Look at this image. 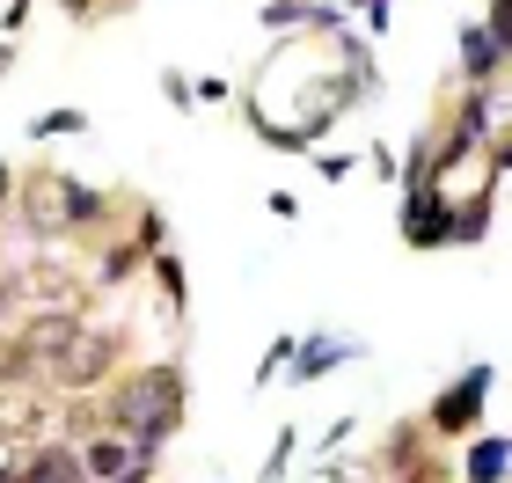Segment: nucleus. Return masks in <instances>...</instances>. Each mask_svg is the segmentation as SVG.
I'll use <instances>...</instances> for the list:
<instances>
[{
	"label": "nucleus",
	"instance_id": "2",
	"mask_svg": "<svg viewBox=\"0 0 512 483\" xmlns=\"http://www.w3.org/2000/svg\"><path fill=\"white\" fill-rule=\"evenodd\" d=\"M491 388H498V366H491V359L461 366V374H454V381L432 396V410H425V432H439V440H469V432H483Z\"/></svg>",
	"mask_w": 512,
	"mask_h": 483
},
{
	"label": "nucleus",
	"instance_id": "28",
	"mask_svg": "<svg viewBox=\"0 0 512 483\" xmlns=\"http://www.w3.org/2000/svg\"><path fill=\"white\" fill-rule=\"evenodd\" d=\"M161 88H169V103H176V110H191V81H183V74H161Z\"/></svg>",
	"mask_w": 512,
	"mask_h": 483
},
{
	"label": "nucleus",
	"instance_id": "9",
	"mask_svg": "<svg viewBox=\"0 0 512 483\" xmlns=\"http://www.w3.org/2000/svg\"><path fill=\"white\" fill-rule=\"evenodd\" d=\"M461 483H512V440L505 432H469V447H461Z\"/></svg>",
	"mask_w": 512,
	"mask_h": 483
},
{
	"label": "nucleus",
	"instance_id": "16",
	"mask_svg": "<svg viewBox=\"0 0 512 483\" xmlns=\"http://www.w3.org/2000/svg\"><path fill=\"white\" fill-rule=\"evenodd\" d=\"M300 15H308V0H264L256 22H264L271 37H300Z\"/></svg>",
	"mask_w": 512,
	"mask_h": 483
},
{
	"label": "nucleus",
	"instance_id": "6",
	"mask_svg": "<svg viewBox=\"0 0 512 483\" xmlns=\"http://www.w3.org/2000/svg\"><path fill=\"white\" fill-rule=\"evenodd\" d=\"M8 483H88L81 447H74V440H59V432H44L37 447H22V454H15V476H8Z\"/></svg>",
	"mask_w": 512,
	"mask_h": 483
},
{
	"label": "nucleus",
	"instance_id": "19",
	"mask_svg": "<svg viewBox=\"0 0 512 483\" xmlns=\"http://www.w3.org/2000/svg\"><path fill=\"white\" fill-rule=\"evenodd\" d=\"M22 308H30V286H22V271H0V330H8Z\"/></svg>",
	"mask_w": 512,
	"mask_h": 483
},
{
	"label": "nucleus",
	"instance_id": "31",
	"mask_svg": "<svg viewBox=\"0 0 512 483\" xmlns=\"http://www.w3.org/2000/svg\"><path fill=\"white\" fill-rule=\"evenodd\" d=\"M125 483H154V469H132V476H125Z\"/></svg>",
	"mask_w": 512,
	"mask_h": 483
},
{
	"label": "nucleus",
	"instance_id": "21",
	"mask_svg": "<svg viewBox=\"0 0 512 483\" xmlns=\"http://www.w3.org/2000/svg\"><path fill=\"white\" fill-rule=\"evenodd\" d=\"M286 359H293V337H271V352L256 359V388H271L278 374H286Z\"/></svg>",
	"mask_w": 512,
	"mask_h": 483
},
{
	"label": "nucleus",
	"instance_id": "27",
	"mask_svg": "<svg viewBox=\"0 0 512 483\" xmlns=\"http://www.w3.org/2000/svg\"><path fill=\"white\" fill-rule=\"evenodd\" d=\"M227 96H235V88H227L220 74H205V81H191V103H227Z\"/></svg>",
	"mask_w": 512,
	"mask_h": 483
},
{
	"label": "nucleus",
	"instance_id": "20",
	"mask_svg": "<svg viewBox=\"0 0 512 483\" xmlns=\"http://www.w3.org/2000/svg\"><path fill=\"white\" fill-rule=\"evenodd\" d=\"M293 447H300V432L286 425V432H278V447H271V462H264V476H256V483H286V469H293Z\"/></svg>",
	"mask_w": 512,
	"mask_h": 483
},
{
	"label": "nucleus",
	"instance_id": "7",
	"mask_svg": "<svg viewBox=\"0 0 512 483\" xmlns=\"http://www.w3.org/2000/svg\"><path fill=\"white\" fill-rule=\"evenodd\" d=\"M447 227H454V191L425 183V191L403 198V242L410 249H447Z\"/></svg>",
	"mask_w": 512,
	"mask_h": 483
},
{
	"label": "nucleus",
	"instance_id": "5",
	"mask_svg": "<svg viewBox=\"0 0 512 483\" xmlns=\"http://www.w3.org/2000/svg\"><path fill=\"white\" fill-rule=\"evenodd\" d=\"M81 447V469H88V483H125L132 469H154V454L147 447H132L125 432H110V425H96L88 440H74Z\"/></svg>",
	"mask_w": 512,
	"mask_h": 483
},
{
	"label": "nucleus",
	"instance_id": "17",
	"mask_svg": "<svg viewBox=\"0 0 512 483\" xmlns=\"http://www.w3.org/2000/svg\"><path fill=\"white\" fill-rule=\"evenodd\" d=\"M147 264H154V279H161V293H169V315H183V264L169 257V249H154Z\"/></svg>",
	"mask_w": 512,
	"mask_h": 483
},
{
	"label": "nucleus",
	"instance_id": "8",
	"mask_svg": "<svg viewBox=\"0 0 512 483\" xmlns=\"http://www.w3.org/2000/svg\"><path fill=\"white\" fill-rule=\"evenodd\" d=\"M81 322H88V308H30V322H22V352H30L37 366H52L66 344H74Z\"/></svg>",
	"mask_w": 512,
	"mask_h": 483
},
{
	"label": "nucleus",
	"instance_id": "1",
	"mask_svg": "<svg viewBox=\"0 0 512 483\" xmlns=\"http://www.w3.org/2000/svg\"><path fill=\"white\" fill-rule=\"evenodd\" d=\"M103 425L125 432L132 447L161 454V447L176 440V425H183V366H176V359L132 366V374L103 396Z\"/></svg>",
	"mask_w": 512,
	"mask_h": 483
},
{
	"label": "nucleus",
	"instance_id": "24",
	"mask_svg": "<svg viewBox=\"0 0 512 483\" xmlns=\"http://www.w3.org/2000/svg\"><path fill=\"white\" fill-rule=\"evenodd\" d=\"M352 169H359V161H352V154H322V147H315V176H322V183H344V176H352Z\"/></svg>",
	"mask_w": 512,
	"mask_h": 483
},
{
	"label": "nucleus",
	"instance_id": "10",
	"mask_svg": "<svg viewBox=\"0 0 512 483\" xmlns=\"http://www.w3.org/2000/svg\"><path fill=\"white\" fill-rule=\"evenodd\" d=\"M359 344L352 337H293V359H286V381H322V374H337L344 359H352Z\"/></svg>",
	"mask_w": 512,
	"mask_h": 483
},
{
	"label": "nucleus",
	"instance_id": "22",
	"mask_svg": "<svg viewBox=\"0 0 512 483\" xmlns=\"http://www.w3.org/2000/svg\"><path fill=\"white\" fill-rule=\"evenodd\" d=\"M483 30H491V44L512 59V0H491V15H483Z\"/></svg>",
	"mask_w": 512,
	"mask_h": 483
},
{
	"label": "nucleus",
	"instance_id": "15",
	"mask_svg": "<svg viewBox=\"0 0 512 483\" xmlns=\"http://www.w3.org/2000/svg\"><path fill=\"white\" fill-rule=\"evenodd\" d=\"M110 220V191H88V183L74 176V235H88V227Z\"/></svg>",
	"mask_w": 512,
	"mask_h": 483
},
{
	"label": "nucleus",
	"instance_id": "11",
	"mask_svg": "<svg viewBox=\"0 0 512 483\" xmlns=\"http://www.w3.org/2000/svg\"><path fill=\"white\" fill-rule=\"evenodd\" d=\"M498 74H505V52L491 44V30H483V22H461V81L498 88Z\"/></svg>",
	"mask_w": 512,
	"mask_h": 483
},
{
	"label": "nucleus",
	"instance_id": "18",
	"mask_svg": "<svg viewBox=\"0 0 512 483\" xmlns=\"http://www.w3.org/2000/svg\"><path fill=\"white\" fill-rule=\"evenodd\" d=\"M300 30H315V37H337V30H352V22H344V8H337V0H308Z\"/></svg>",
	"mask_w": 512,
	"mask_h": 483
},
{
	"label": "nucleus",
	"instance_id": "14",
	"mask_svg": "<svg viewBox=\"0 0 512 483\" xmlns=\"http://www.w3.org/2000/svg\"><path fill=\"white\" fill-rule=\"evenodd\" d=\"M81 125H88L81 110H74V103H59V110H37V118H30V140H74Z\"/></svg>",
	"mask_w": 512,
	"mask_h": 483
},
{
	"label": "nucleus",
	"instance_id": "30",
	"mask_svg": "<svg viewBox=\"0 0 512 483\" xmlns=\"http://www.w3.org/2000/svg\"><path fill=\"white\" fill-rule=\"evenodd\" d=\"M8 66H15V44H0V81H8Z\"/></svg>",
	"mask_w": 512,
	"mask_h": 483
},
{
	"label": "nucleus",
	"instance_id": "13",
	"mask_svg": "<svg viewBox=\"0 0 512 483\" xmlns=\"http://www.w3.org/2000/svg\"><path fill=\"white\" fill-rule=\"evenodd\" d=\"M139 264H147V257H139V249L132 242H103V257L96 264H88V286H96V293H118L125 279H132V271Z\"/></svg>",
	"mask_w": 512,
	"mask_h": 483
},
{
	"label": "nucleus",
	"instance_id": "12",
	"mask_svg": "<svg viewBox=\"0 0 512 483\" xmlns=\"http://www.w3.org/2000/svg\"><path fill=\"white\" fill-rule=\"evenodd\" d=\"M491 213H498V191L491 183H476L469 198H454V227H447V249H476L491 235Z\"/></svg>",
	"mask_w": 512,
	"mask_h": 483
},
{
	"label": "nucleus",
	"instance_id": "25",
	"mask_svg": "<svg viewBox=\"0 0 512 483\" xmlns=\"http://www.w3.org/2000/svg\"><path fill=\"white\" fill-rule=\"evenodd\" d=\"M366 161H374V169H381L388 183H403V154H395L388 140H374V147H366Z\"/></svg>",
	"mask_w": 512,
	"mask_h": 483
},
{
	"label": "nucleus",
	"instance_id": "23",
	"mask_svg": "<svg viewBox=\"0 0 512 483\" xmlns=\"http://www.w3.org/2000/svg\"><path fill=\"white\" fill-rule=\"evenodd\" d=\"M161 242H169V220H161V213H139V235H132V249H139V257H154Z\"/></svg>",
	"mask_w": 512,
	"mask_h": 483
},
{
	"label": "nucleus",
	"instance_id": "26",
	"mask_svg": "<svg viewBox=\"0 0 512 483\" xmlns=\"http://www.w3.org/2000/svg\"><path fill=\"white\" fill-rule=\"evenodd\" d=\"M352 8H366V30L388 37V15H395V0H352Z\"/></svg>",
	"mask_w": 512,
	"mask_h": 483
},
{
	"label": "nucleus",
	"instance_id": "29",
	"mask_svg": "<svg viewBox=\"0 0 512 483\" xmlns=\"http://www.w3.org/2000/svg\"><path fill=\"white\" fill-rule=\"evenodd\" d=\"M8 198H15V169L0 161V205H8Z\"/></svg>",
	"mask_w": 512,
	"mask_h": 483
},
{
	"label": "nucleus",
	"instance_id": "3",
	"mask_svg": "<svg viewBox=\"0 0 512 483\" xmlns=\"http://www.w3.org/2000/svg\"><path fill=\"white\" fill-rule=\"evenodd\" d=\"M118 352H125V344H118V330H110V322H103V330H96V322H81V330H74V344H66V352H59L52 366H37V374L52 381L59 396H88L96 381H110Z\"/></svg>",
	"mask_w": 512,
	"mask_h": 483
},
{
	"label": "nucleus",
	"instance_id": "4",
	"mask_svg": "<svg viewBox=\"0 0 512 483\" xmlns=\"http://www.w3.org/2000/svg\"><path fill=\"white\" fill-rule=\"evenodd\" d=\"M15 220H22V235H30L37 249L44 242H74V176H30V183H15Z\"/></svg>",
	"mask_w": 512,
	"mask_h": 483
},
{
	"label": "nucleus",
	"instance_id": "32",
	"mask_svg": "<svg viewBox=\"0 0 512 483\" xmlns=\"http://www.w3.org/2000/svg\"><path fill=\"white\" fill-rule=\"evenodd\" d=\"M66 8H74V15H88V0H66Z\"/></svg>",
	"mask_w": 512,
	"mask_h": 483
}]
</instances>
